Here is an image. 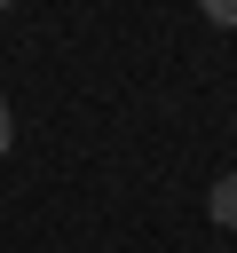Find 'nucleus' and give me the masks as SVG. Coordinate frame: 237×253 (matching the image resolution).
I'll return each mask as SVG.
<instances>
[{"label":"nucleus","instance_id":"1","mask_svg":"<svg viewBox=\"0 0 237 253\" xmlns=\"http://www.w3.org/2000/svg\"><path fill=\"white\" fill-rule=\"evenodd\" d=\"M205 213H213L221 229H237V174H221V182L205 190Z\"/></svg>","mask_w":237,"mask_h":253},{"label":"nucleus","instance_id":"2","mask_svg":"<svg viewBox=\"0 0 237 253\" xmlns=\"http://www.w3.org/2000/svg\"><path fill=\"white\" fill-rule=\"evenodd\" d=\"M198 8H205L213 24H237V0H198Z\"/></svg>","mask_w":237,"mask_h":253},{"label":"nucleus","instance_id":"3","mask_svg":"<svg viewBox=\"0 0 237 253\" xmlns=\"http://www.w3.org/2000/svg\"><path fill=\"white\" fill-rule=\"evenodd\" d=\"M8 142H16V119H8V95H0V158H8Z\"/></svg>","mask_w":237,"mask_h":253},{"label":"nucleus","instance_id":"4","mask_svg":"<svg viewBox=\"0 0 237 253\" xmlns=\"http://www.w3.org/2000/svg\"><path fill=\"white\" fill-rule=\"evenodd\" d=\"M0 8H8V0H0Z\"/></svg>","mask_w":237,"mask_h":253}]
</instances>
